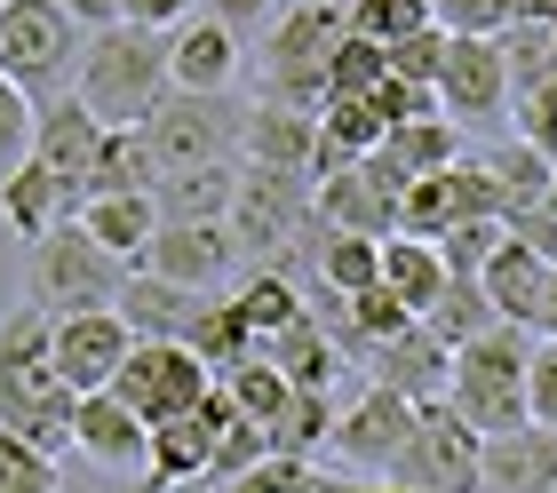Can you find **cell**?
Wrapping results in <instances>:
<instances>
[{
	"label": "cell",
	"instance_id": "obj_1",
	"mask_svg": "<svg viewBox=\"0 0 557 493\" xmlns=\"http://www.w3.org/2000/svg\"><path fill=\"white\" fill-rule=\"evenodd\" d=\"M72 414L81 391L57 374V326H48L40 303H24L0 319V430L33 437L40 454H72Z\"/></svg>",
	"mask_w": 557,
	"mask_h": 493
},
{
	"label": "cell",
	"instance_id": "obj_2",
	"mask_svg": "<svg viewBox=\"0 0 557 493\" xmlns=\"http://www.w3.org/2000/svg\"><path fill=\"white\" fill-rule=\"evenodd\" d=\"M72 96H81L104 127H144V120L175 96L168 33H151V24H128V16L104 24V33H88L81 72H72Z\"/></svg>",
	"mask_w": 557,
	"mask_h": 493
},
{
	"label": "cell",
	"instance_id": "obj_3",
	"mask_svg": "<svg viewBox=\"0 0 557 493\" xmlns=\"http://www.w3.org/2000/svg\"><path fill=\"white\" fill-rule=\"evenodd\" d=\"M319 231V184L295 168H239L232 199V239L247 271H295Z\"/></svg>",
	"mask_w": 557,
	"mask_h": 493
},
{
	"label": "cell",
	"instance_id": "obj_4",
	"mask_svg": "<svg viewBox=\"0 0 557 493\" xmlns=\"http://www.w3.org/2000/svg\"><path fill=\"white\" fill-rule=\"evenodd\" d=\"M350 33V0H287L263 33V103L287 112H326V57Z\"/></svg>",
	"mask_w": 557,
	"mask_h": 493
},
{
	"label": "cell",
	"instance_id": "obj_5",
	"mask_svg": "<svg viewBox=\"0 0 557 493\" xmlns=\"http://www.w3.org/2000/svg\"><path fill=\"white\" fill-rule=\"evenodd\" d=\"M525 326H494V334H478V343L454 350V406H462V422L478 437H510L534 422V406H525Z\"/></svg>",
	"mask_w": 557,
	"mask_h": 493
},
{
	"label": "cell",
	"instance_id": "obj_6",
	"mask_svg": "<svg viewBox=\"0 0 557 493\" xmlns=\"http://www.w3.org/2000/svg\"><path fill=\"white\" fill-rule=\"evenodd\" d=\"M24 287L48 319H72V310H112L120 287H128V263L112 247H96L81 223H57L48 239H33L24 255Z\"/></svg>",
	"mask_w": 557,
	"mask_h": 493
},
{
	"label": "cell",
	"instance_id": "obj_7",
	"mask_svg": "<svg viewBox=\"0 0 557 493\" xmlns=\"http://www.w3.org/2000/svg\"><path fill=\"white\" fill-rule=\"evenodd\" d=\"M81 48H88V24L72 9H57V0H9V9H0V72L33 103L72 88Z\"/></svg>",
	"mask_w": 557,
	"mask_h": 493
},
{
	"label": "cell",
	"instance_id": "obj_8",
	"mask_svg": "<svg viewBox=\"0 0 557 493\" xmlns=\"http://www.w3.org/2000/svg\"><path fill=\"white\" fill-rule=\"evenodd\" d=\"M391 478L414 485V493H486V437L462 422L454 398H422L414 437H407Z\"/></svg>",
	"mask_w": 557,
	"mask_h": 493
},
{
	"label": "cell",
	"instance_id": "obj_9",
	"mask_svg": "<svg viewBox=\"0 0 557 493\" xmlns=\"http://www.w3.org/2000/svg\"><path fill=\"white\" fill-rule=\"evenodd\" d=\"M151 151H160V175L175 168H215V160H239V136H247V103L223 88V96H199V88H175L160 112L144 120Z\"/></svg>",
	"mask_w": 557,
	"mask_h": 493
},
{
	"label": "cell",
	"instance_id": "obj_10",
	"mask_svg": "<svg viewBox=\"0 0 557 493\" xmlns=\"http://www.w3.org/2000/svg\"><path fill=\"white\" fill-rule=\"evenodd\" d=\"M112 391L128 398L151 430H160V422H184V414H199V406L215 398V367L191 343H136L128 367L112 374Z\"/></svg>",
	"mask_w": 557,
	"mask_h": 493
},
{
	"label": "cell",
	"instance_id": "obj_11",
	"mask_svg": "<svg viewBox=\"0 0 557 493\" xmlns=\"http://www.w3.org/2000/svg\"><path fill=\"white\" fill-rule=\"evenodd\" d=\"M414 414H422V406H414L407 391H391V382H367V391L335 414V437H326V446H335L359 478H391L398 454H407V437H414Z\"/></svg>",
	"mask_w": 557,
	"mask_h": 493
},
{
	"label": "cell",
	"instance_id": "obj_12",
	"mask_svg": "<svg viewBox=\"0 0 557 493\" xmlns=\"http://www.w3.org/2000/svg\"><path fill=\"white\" fill-rule=\"evenodd\" d=\"M414 175L391 160V151H367V160L335 168L319 184V223L326 231H359V239H391L398 231V192H407Z\"/></svg>",
	"mask_w": 557,
	"mask_h": 493
},
{
	"label": "cell",
	"instance_id": "obj_13",
	"mask_svg": "<svg viewBox=\"0 0 557 493\" xmlns=\"http://www.w3.org/2000/svg\"><path fill=\"white\" fill-rule=\"evenodd\" d=\"M136 271L175 279V287H191V295H223L247 263H239L232 223H160V231H151V247L136 255Z\"/></svg>",
	"mask_w": 557,
	"mask_h": 493
},
{
	"label": "cell",
	"instance_id": "obj_14",
	"mask_svg": "<svg viewBox=\"0 0 557 493\" xmlns=\"http://www.w3.org/2000/svg\"><path fill=\"white\" fill-rule=\"evenodd\" d=\"M72 454L104 478H144L151 461V422L120 398V391H88L81 414H72Z\"/></svg>",
	"mask_w": 557,
	"mask_h": 493
},
{
	"label": "cell",
	"instance_id": "obj_15",
	"mask_svg": "<svg viewBox=\"0 0 557 493\" xmlns=\"http://www.w3.org/2000/svg\"><path fill=\"white\" fill-rule=\"evenodd\" d=\"M438 112L462 120V127L510 112V64H502V40H486V33H454L446 72H438Z\"/></svg>",
	"mask_w": 557,
	"mask_h": 493
},
{
	"label": "cell",
	"instance_id": "obj_16",
	"mask_svg": "<svg viewBox=\"0 0 557 493\" xmlns=\"http://www.w3.org/2000/svg\"><path fill=\"white\" fill-rule=\"evenodd\" d=\"M57 326V374L72 382V391H112V374L128 367L136 350V326L120 319V310H72V319H48Z\"/></svg>",
	"mask_w": 557,
	"mask_h": 493
},
{
	"label": "cell",
	"instance_id": "obj_17",
	"mask_svg": "<svg viewBox=\"0 0 557 493\" xmlns=\"http://www.w3.org/2000/svg\"><path fill=\"white\" fill-rule=\"evenodd\" d=\"M104 136H112V127H104V120H96L81 96L64 88V96H48V103H40L33 160H40L48 175H64V184L81 192V207H88V175H96V151H104Z\"/></svg>",
	"mask_w": 557,
	"mask_h": 493
},
{
	"label": "cell",
	"instance_id": "obj_18",
	"mask_svg": "<svg viewBox=\"0 0 557 493\" xmlns=\"http://www.w3.org/2000/svg\"><path fill=\"white\" fill-rule=\"evenodd\" d=\"M223 422H232V398H223V382H215V398L184 414V422H160L151 430V461H144V493H175V485H191V478H208V461H215V437Z\"/></svg>",
	"mask_w": 557,
	"mask_h": 493
},
{
	"label": "cell",
	"instance_id": "obj_19",
	"mask_svg": "<svg viewBox=\"0 0 557 493\" xmlns=\"http://www.w3.org/2000/svg\"><path fill=\"white\" fill-rule=\"evenodd\" d=\"M359 367H367V382H391V391H407L414 406L454 391V350H446L422 319H414L407 334H391V343H374V350L359 358Z\"/></svg>",
	"mask_w": 557,
	"mask_h": 493
},
{
	"label": "cell",
	"instance_id": "obj_20",
	"mask_svg": "<svg viewBox=\"0 0 557 493\" xmlns=\"http://www.w3.org/2000/svg\"><path fill=\"white\" fill-rule=\"evenodd\" d=\"M168 72H175V88L223 96V88L239 81V33H232V24H215L208 9H191V16L168 33Z\"/></svg>",
	"mask_w": 557,
	"mask_h": 493
},
{
	"label": "cell",
	"instance_id": "obj_21",
	"mask_svg": "<svg viewBox=\"0 0 557 493\" xmlns=\"http://www.w3.org/2000/svg\"><path fill=\"white\" fill-rule=\"evenodd\" d=\"M0 223L33 247V239H48L57 223H81V192H72L64 175H48L40 160H24L16 175H0Z\"/></svg>",
	"mask_w": 557,
	"mask_h": 493
},
{
	"label": "cell",
	"instance_id": "obj_22",
	"mask_svg": "<svg viewBox=\"0 0 557 493\" xmlns=\"http://www.w3.org/2000/svg\"><path fill=\"white\" fill-rule=\"evenodd\" d=\"M239 160H247V168H295V175H311V168H319V120L256 96V103H247ZM311 184H319V175H311Z\"/></svg>",
	"mask_w": 557,
	"mask_h": 493
},
{
	"label": "cell",
	"instance_id": "obj_23",
	"mask_svg": "<svg viewBox=\"0 0 557 493\" xmlns=\"http://www.w3.org/2000/svg\"><path fill=\"white\" fill-rule=\"evenodd\" d=\"M112 310L136 326V343H184L199 326V310H208V295L175 287V279H151V271H128V287H120Z\"/></svg>",
	"mask_w": 557,
	"mask_h": 493
},
{
	"label": "cell",
	"instance_id": "obj_24",
	"mask_svg": "<svg viewBox=\"0 0 557 493\" xmlns=\"http://www.w3.org/2000/svg\"><path fill=\"white\" fill-rule=\"evenodd\" d=\"M486 493H557V430L525 422L510 437H486Z\"/></svg>",
	"mask_w": 557,
	"mask_h": 493
},
{
	"label": "cell",
	"instance_id": "obj_25",
	"mask_svg": "<svg viewBox=\"0 0 557 493\" xmlns=\"http://www.w3.org/2000/svg\"><path fill=\"white\" fill-rule=\"evenodd\" d=\"M478 287H486V303H494L510 326H525V334H534V310H542V287H549V263H542V255H534V247H525L518 231H510V239H502V247L486 255Z\"/></svg>",
	"mask_w": 557,
	"mask_h": 493
},
{
	"label": "cell",
	"instance_id": "obj_26",
	"mask_svg": "<svg viewBox=\"0 0 557 493\" xmlns=\"http://www.w3.org/2000/svg\"><path fill=\"white\" fill-rule=\"evenodd\" d=\"M232 199H239V160H215V168H175L160 175V223H232Z\"/></svg>",
	"mask_w": 557,
	"mask_h": 493
},
{
	"label": "cell",
	"instance_id": "obj_27",
	"mask_svg": "<svg viewBox=\"0 0 557 493\" xmlns=\"http://www.w3.org/2000/svg\"><path fill=\"white\" fill-rule=\"evenodd\" d=\"M81 231L96 247H112L120 263L136 271V255L151 247V231H160V207H151V192H96L81 207Z\"/></svg>",
	"mask_w": 557,
	"mask_h": 493
},
{
	"label": "cell",
	"instance_id": "obj_28",
	"mask_svg": "<svg viewBox=\"0 0 557 493\" xmlns=\"http://www.w3.org/2000/svg\"><path fill=\"white\" fill-rule=\"evenodd\" d=\"M302 271L319 279V287H335V295H359L383 279V239H359V231H311V247H302Z\"/></svg>",
	"mask_w": 557,
	"mask_h": 493
},
{
	"label": "cell",
	"instance_id": "obj_29",
	"mask_svg": "<svg viewBox=\"0 0 557 493\" xmlns=\"http://www.w3.org/2000/svg\"><path fill=\"white\" fill-rule=\"evenodd\" d=\"M232 303L247 310L256 343H271V334H287V326L311 319V295H302L295 271H239V279H232Z\"/></svg>",
	"mask_w": 557,
	"mask_h": 493
},
{
	"label": "cell",
	"instance_id": "obj_30",
	"mask_svg": "<svg viewBox=\"0 0 557 493\" xmlns=\"http://www.w3.org/2000/svg\"><path fill=\"white\" fill-rule=\"evenodd\" d=\"M446 279H454V271H446L438 239H414V231H391V239H383V287H398V303H407L414 319L438 303Z\"/></svg>",
	"mask_w": 557,
	"mask_h": 493
},
{
	"label": "cell",
	"instance_id": "obj_31",
	"mask_svg": "<svg viewBox=\"0 0 557 493\" xmlns=\"http://www.w3.org/2000/svg\"><path fill=\"white\" fill-rule=\"evenodd\" d=\"M486 168H494V184H502V223L534 215V207H549V192H557V168H549L525 136L494 144V151H486Z\"/></svg>",
	"mask_w": 557,
	"mask_h": 493
},
{
	"label": "cell",
	"instance_id": "obj_32",
	"mask_svg": "<svg viewBox=\"0 0 557 493\" xmlns=\"http://www.w3.org/2000/svg\"><path fill=\"white\" fill-rule=\"evenodd\" d=\"M422 326L438 334L446 350H462V343H478V334H494V326H510V319H502V310L486 303V287H478V279H446L438 303L422 310Z\"/></svg>",
	"mask_w": 557,
	"mask_h": 493
},
{
	"label": "cell",
	"instance_id": "obj_33",
	"mask_svg": "<svg viewBox=\"0 0 557 493\" xmlns=\"http://www.w3.org/2000/svg\"><path fill=\"white\" fill-rule=\"evenodd\" d=\"M184 343H191L199 358H208L215 374H232L239 358H256V350H263V343H256V326H247V310L232 303V287H223V295H208V310H199V326L184 334Z\"/></svg>",
	"mask_w": 557,
	"mask_h": 493
},
{
	"label": "cell",
	"instance_id": "obj_34",
	"mask_svg": "<svg viewBox=\"0 0 557 493\" xmlns=\"http://www.w3.org/2000/svg\"><path fill=\"white\" fill-rule=\"evenodd\" d=\"M502 40V64H510V103L534 96L542 81H557V16H518Z\"/></svg>",
	"mask_w": 557,
	"mask_h": 493
},
{
	"label": "cell",
	"instance_id": "obj_35",
	"mask_svg": "<svg viewBox=\"0 0 557 493\" xmlns=\"http://www.w3.org/2000/svg\"><path fill=\"white\" fill-rule=\"evenodd\" d=\"M96 192H160V151H151L144 127H112V136H104L96 175H88V199Z\"/></svg>",
	"mask_w": 557,
	"mask_h": 493
},
{
	"label": "cell",
	"instance_id": "obj_36",
	"mask_svg": "<svg viewBox=\"0 0 557 493\" xmlns=\"http://www.w3.org/2000/svg\"><path fill=\"white\" fill-rule=\"evenodd\" d=\"M383 151L407 175H438V168H454L462 160V120H446V112H422V120H407V127H391L383 136Z\"/></svg>",
	"mask_w": 557,
	"mask_h": 493
},
{
	"label": "cell",
	"instance_id": "obj_37",
	"mask_svg": "<svg viewBox=\"0 0 557 493\" xmlns=\"http://www.w3.org/2000/svg\"><path fill=\"white\" fill-rule=\"evenodd\" d=\"M383 72H391V48L383 40L343 33L335 57H326V96H374V88H383Z\"/></svg>",
	"mask_w": 557,
	"mask_h": 493
},
{
	"label": "cell",
	"instance_id": "obj_38",
	"mask_svg": "<svg viewBox=\"0 0 557 493\" xmlns=\"http://www.w3.org/2000/svg\"><path fill=\"white\" fill-rule=\"evenodd\" d=\"M446 33H510L518 16H557V0H430Z\"/></svg>",
	"mask_w": 557,
	"mask_h": 493
},
{
	"label": "cell",
	"instance_id": "obj_39",
	"mask_svg": "<svg viewBox=\"0 0 557 493\" xmlns=\"http://www.w3.org/2000/svg\"><path fill=\"white\" fill-rule=\"evenodd\" d=\"M343 478H326L319 461H302V454H263L256 470H239L223 493H335Z\"/></svg>",
	"mask_w": 557,
	"mask_h": 493
},
{
	"label": "cell",
	"instance_id": "obj_40",
	"mask_svg": "<svg viewBox=\"0 0 557 493\" xmlns=\"http://www.w3.org/2000/svg\"><path fill=\"white\" fill-rule=\"evenodd\" d=\"M422 24H438L430 0H350V33H367V40H383V48L414 40Z\"/></svg>",
	"mask_w": 557,
	"mask_h": 493
},
{
	"label": "cell",
	"instance_id": "obj_41",
	"mask_svg": "<svg viewBox=\"0 0 557 493\" xmlns=\"http://www.w3.org/2000/svg\"><path fill=\"white\" fill-rule=\"evenodd\" d=\"M57 485H64L57 454H40L33 437L0 430V493H57Z\"/></svg>",
	"mask_w": 557,
	"mask_h": 493
},
{
	"label": "cell",
	"instance_id": "obj_42",
	"mask_svg": "<svg viewBox=\"0 0 557 493\" xmlns=\"http://www.w3.org/2000/svg\"><path fill=\"white\" fill-rule=\"evenodd\" d=\"M33 127H40V103L0 72V175H16L24 160H33Z\"/></svg>",
	"mask_w": 557,
	"mask_h": 493
},
{
	"label": "cell",
	"instance_id": "obj_43",
	"mask_svg": "<svg viewBox=\"0 0 557 493\" xmlns=\"http://www.w3.org/2000/svg\"><path fill=\"white\" fill-rule=\"evenodd\" d=\"M263 454H271V430H263V422H247V414L232 406V422H223V437H215V461H208V478H215V485H232L239 470H256Z\"/></svg>",
	"mask_w": 557,
	"mask_h": 493
},
{
	"label": "cell",
	"instance_id": "obj_44",
	"mask_svg": "<svg viewBox=\"0 0 557 493\" xmlns=\"http://www.w3.org/2000/svg\"><path fill=\"white\" fill-rule=\"evenodd\" d=\"M446 48H454V33H446V24H422L414 40H398V48H391V72H398V81H422V88H438V72H446Z\"/></svg>",
	"mask_w": 557,
	"mask_h": 493
},
{
	"label": "cell",
	"instance_id": "obj_45",
	"mask_svg": "<svg viewBox=\"0 0 557 493\" xmlns=\"http://www.w3.org/2000/svg\"><path fill=\"white\" fill-rule=\"evenodd\" d=\"M502 239H510V223H454L446 239H438V255H446L454 279H478V271H486V255H494Z\"/></svg>",
	"mask_w": 557,
	"mask_h": 493
},
{
	"label": "cell",
	"instance_id": "obj_46",
	"mask_svg": "<svg viewBox=\"0 0 557 493\" xmlns=\"http://www.w3.org/2000/svg\"><path fill=\"white\" fill-rule=\"evenodd\" d=\"M510 112H518V136H525V144H534L542 160L557 168V81H542L534 96H518Z\"/></svg>",
	"mask_w": 557,
	"mask_h": 493
},
{
	"label": "cell",
	"instance_id": "obj_47",
	"mask_svg": "<svg viewBox=\"0 0 557 493\" xmlns=\"http://www.w3.org/2000/svg\"><path fill=\"white\" fill-rule=\"evenodd\" d=\"M374 112H383V127H407V120H422V112H438V88L383 72V88H374Z\"/></svg>",
	"mask_w": 557,
	"mask_h": 493
},
{
	"label": "cell",
	"instance_id": "obj_48",
	"mask_svg": "<svg viewBox=\"0 0 557 493\" xmlns=\"http://www.w3.org/2000/svg\"><path fill=\"white\" fill-rule=\"evenodd\" d=\"M525 406H534V422L557 430V343H534L525 358Z\"/></svg>",
	"mask_w": 557,
	"mask_h": 493
},
{
	"label": "cell",
	"instance_id": "obj_49",
	"mask_svg": "<svg viewBox=\"0 0 557 493\" xmlns=\"http://www.w3.org/2000/svg\"><path fill=\"white\" fill-rule=\"evenodd\" d=\"M120 9H128V24H151V33H175V24H184L199 0H120Z\"/></svg>",
	"mask_w": 557,
	"mask_h": 493
},
{
	"label": "cell",
	"instance_id": "obj_50",
	"mask_svg": "<svg viewBox=\"0 0 557 493\" xmlns=\"http://www.w3.org/2000/svg\"><path fill=\"white\" fill-rule=\"evenodd\" d=\"M510 231H518V239L542 255V263H557V207H534V215H518Z\"/></svg>",
	"mask_w": 557,
	"mask_h": 493
},
{
	"label": "cell",
	"instance_id": "obj_51",
	"mask_svg": "<svg viewBox=\"0 0 557 493\" xmlns=\"http://www.w3.org/2000/svg\"><path fill=\"white\" fill-rule=\"evenodd\" d=\"M208 16L232 33H256V24H271V0H208Z\"/></svg>",
	"mask_w": 557,
	"mask_h": 493
},
{
	"label": "cell",
	"instance_id": "obj_52",
	"mask_svg": "<svg viewBox=\"0 0 557 493\" xmlns=\"http://www.w3.org/2000/svg\"><path fill=\"white\" fill-rule=\"evenodd\" d=\"M57 9H72V16L88 24V33H104V24H120V16H128L120 0H57Z\"/></svg>",
	"mask_w": 557,
	"mask_h": 493
},
{
	"label": "cell",
	"instance_id": "obj_53",
	"mask_svg": "<svg viewBox=\"0 0 557 493\" xmlns=\"http://www.w3.org/2000/svg\"><path fill=\"white\" fill-rule=\"evenodd\" d=\"M534 334L557 343V263H549V287H542V310H534Z\"/></svg>",
	"mask_w": 557,
	"mask_h": 493
},
{
	"label": "cell",
	"instance_id": "obj_54",
	"mask_svg": "<svg viewBox=\"0 0 557 493\" xmlns=\"http://www.w3.org/2000/svg\"><path fill=\"white\" fill-rule=\"evenodd\" d=\"M335 493H414V485H398V478H343Z\"/></svg>",
	"mask_w": 557,
	"mask_h": 493
},
{
	"label": "cell",
	"instance_id": "obj_55",
	"mask_svg": "<svg viewBox=\"0 0 557 493\" xmlns=\"http://www.w3.org/2000/svg\"><path fill=\"white\" fill-rule=\"evenodd\" d=\"M549 207H557V192H549Z\"/></svg>",
	"mask_w": 557,
	"mask_h": 493
},
{
	"label": "cell",
	"instance_id": "obj_56",
	"mask_svg": "<svg viewBox=\"0 0 557 493\" xmlns=\"http://www.w3.org/2000/svg\"><path fill=\"white\" fill-rule=\"evenodd\" d=\"M0 9H9V0H0Z\"/></svg>",
	"mask_w": 557,
	"mask_h": 493
}]
</instances>
